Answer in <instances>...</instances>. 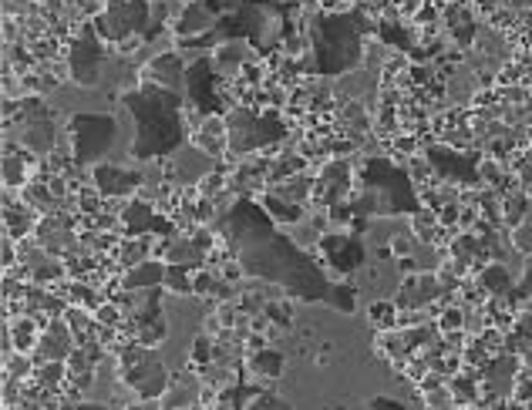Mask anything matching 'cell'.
I'll list each match as a JSON object with an SVG mask.
<instances>
[{
    "mask_svg": "<svg viewBox=\"0 0 532 410\" xmlns=\"http://www.w3.org/2000/svg\"><path fill=\"white\" fill-rule=\"evenodd\" d=\"M14 266V243H11V235H4V269H11Z\"/></svg>",
    "mask_w": 532,
    "mask_h": 410,
    "instance_id": "cell-44",
    "label": "cell"
},
{
    "mask_svg": "<svg viewBox=\"0 0 532 410\" xmlns=\"http://www.w3.org/2000/svg\"><path fill=\"white\" fill-rule=\"evenodd\" d=\"M71 135V158L74 168H95V165L108 155L118 135V122L112 115H99V111H78L68 122Z\"/></svg>",
    "mask_w": 532,
    "mask_h": 410,
    "instance_id": "cell-8",
    "label": "cell"
},
{
    "mask_svg": "<svg viewBox=\"0 0 532 410\" xmlns=\"http://www.w3.org/2000/svg\"><path fill=\"white\" fill-rule=\"evenodd\" d=\"M152 21V4L149 0H108V7L101 11L91 24H95V30H99L101 41L108 44H122L132 41L135 34H149V24Z\"/></svg>",
    "mask_w": 532,
    "mask_h": 410,
    "instance_id": "cell-9",
    "label": "cell"
},
{
    "mask_svg": "<svg viewBox=\"0 0 532 410\" xmlns=\"http://www.w3.org/2000/svg\"><path fill=\"white\" fill-rule=\"evenodd\" d=\"M357 209L365 216H415L418 195L408 172L398 168L391 158H367L361 168Z\"/></svg>",
    "mask_w": 532,
    "mask_h": 410,
    "instance_id": "cell-4",
    "label": "cell"
},
{
    "mask_svg": "<svg viewBox=\"0 0 532 410\" xmlns=\"http://www.w3.org/2000/svg\"><path fill=\"white\" fill-rule=\"evenodd\" d=\"M516 243H519V249H522V252H526V249H532V226H526V222L519 226Z\"/></svg>",
    "mask_w": 532,
    "mask_h": 410,
    "instance_id": "cell-42",
    "label": "cell"
},
{
    "mask_svg": "<svg viewBox=\"0 0 532 410\" xmlns=\"http://www.w3.org/2000/svg\"><path fill=\"white\" fill-rule=\"evenodd\" d=\"M462 327V313L459 310H445L442 313V329H459Z\"/></svg>",
    "mask_w": 532,
    "mask_h": 410,
    "instance_id": "cell-41",
    "label": "cell"
},
{
    "mask_svg": "<svg viewBox=\"0 0 532 410\" xmlns=\"http://www.w3.org/2000/svg\"><path fill=\"white\" fill-rule=\"evenodd\" d=\"M408 249H411V239H408V235L405 239H398V243H391V252L394 256H401V260L408 256Z\"/></svg>",
    "mask_w": 532,
    "mask_h": 410,
    "instance_id": "cell-45",
    "label": "cell"
},
{
    "mask_svg": "<svg viewBox=\"0 0 532 410\" xmlns=\"http://www.w3.org/2000/svg\"><path fill=\"white\" fill-rule=\"evenodd\" d=\"M219 41L246 38L256 51H270L287 41V11L273 0H243L236 14L219 17Z\"/></svg>",
    "mask_w": 532,
    "mask_h": 410,
    "instance_id": "cell-5",
    "label": "cell"
},
{
    "mask_svg": "<svg viewBox=\"0 0 532 410\" xmlns=\"http://www.w3.org/2000/svg\"><path fill=\"white\" fill-rule=\"evenodd\" d=\"M185 64L179 51H162V55H155L145 68L139 71V81H155L162 84V88H172V91H179L185 95Z\"/></svg>",
    "mask_w": 532,
    "mask_h": 410,
    "instance_id": "cell-18",
    "label": "cell"
},
{
    "mask_svg": "<svg viewBox=\"0 0 532 410\" xmlns=\"http://www.w3.org/2000/svg\"><path fill=\"white\" fill-rule=\"evenodd\" d=\"M438 279L434 276H418V279H408L405 286H401V293H398V300H394V306L398 310H418V306H425V303H432L434 296H438Z\"/></svg>",
    "mask_w": 532,
    "mask_h": 410,
    "instance_id": "cell-24",
    "label": "cell"
},
{
    "mask_svg": "<svg viewBox=\"0 0 532 410\" xmlns=\"http://www.w3.org/2000/svg\"><path fill=\"white\" fill-rule=\"evenodd\" d=\"M522 289H526V293H532V273H526V279H522Z\"/></svg>",
    "mask_w": 532,
    "mask_h": 410,
    "instance_id": "cell-48",
    "label": "cell"
},
{
    "mask_svg": "<svg viewBox=\"0 0 532 410\" xmlns=\"http://www.w3.org/2000/svg\"><path fill=\"white\" fill-rule=\"evenodd\" d=\"M219 28V17L212 14L206 4H185L183 11H179V17H176V34L179 38H202L206 30H216Z\"/></svg>",
    "mask_w": 532,
    "mask_h": 410,
    "instance_id": "cell-21",
    "label": "cell"
},
{
    "mask_svg": "<svg viewBox=\"0 0 532 410\" xmlns=\"http://www.w3.org/2000/svg\"><path fill=\"white\" fill-rule=\"evenodd\" d=\"M371 323L391 329L394 323H398V306H394V303H374V306H371Z\"/></svg>",
    "mask_w": 532,
    "mask_h": 410,
    "instance_id": "cell-35",
    "label": "cell"
},
{
    "mask_svg": "<svg viewBox=\"0 0 532 410\" xmlns=\"http://www.w3.org/2000/svg\"><path fill=\"white\" fill-rule=\"evenodd\" d=\"M266 313H270V320H277V323H283V327H290V306H283V303H270V306H266Z\"/></svg>",
    "mask_w": 532,
    "mask_h": 410,
    "instance_id": "cell-39",
    "label": "cell"
},
{
    "mask_svg": "<svg viewBox=\"0 0 532 410\" xmlns=\"http://www.w3.org/2000/svg\"><path fill=\"white\" fill-rule=\"evenodd\" d=\"M193 279H196V276H189V269H183V266H168L166 262V283H162V289L179 293V296H189V293H193Z\"/></svg>",
    "mask_w": 532,
    "mask_h": 410,
    "instance_id": "cell-33",
    "label": "cell"
},
{
    "mask_svg": "<svg viewBox=\"0 0 532 410\" xmlns=\"http://www.w3.org/2000/svg\"><path fill=\"white\" fill-rule=\"evenodd\" d=\"M212 68L219 71V74H236V71L246 68V61H250V44L243 41V38H233V41H219L212 47Z\"/></svg>",
    "mask_w": 532,
    "mask_h": 410,
    "instance_id": "cell-23",
    "label": "cell"
},
{
    "mask_svg": "<svg viewBox=\"0 0 532 410\" xmlns=\"http://www.w3.org/2000/svg\"><path fill=\"white\" fill-rule=\"evenodd\" d=\"M350 192V165L348 162H327L323 172L313 178V195H310V205H321V209H330V205L344 202V195Z\"/></svg>",
    "mask_w": 532,
    "mask_h": 410,
    "instance_id": "cell-15",
    "label": "cell"
},
{
    "mask_svg": "<svg viewBox=\"0 0 532 410\" xmlns=\"http://www.w3.org/2000/svg\"><path fill=\"white\" fill-rule=\"evenodd\" d=\"M74 346H78V340L71 333L68 320H51L30 356H34V363H64Z\"/></svg>",
    "mask_w": 532,
    "mask_h": 410,
    "instance_id": "cell-16",
    "label": "cell"
},
{
    "mask_svg": "<svg viewBox=\"0 0 532 410\" xmlns=\"http://www.w3.org/2000/svg\"><path fill=\"white\" fill-rule=\"evenodd\" d=\"M122 229H125V239H139V235H149L155 226V209L149 202H128L125 209H122Z\"/></svg>",
    "mask_w": 532,
    "mask_h": 410,
    "instance_id": "cell-25",
    "label": "cell"
},
{
    "mask_svg": "<svg viewBox=\"0 0 532 410\" xmlns=\"http://www.w3.org/2000/svg\"><path fill=\"white\" fill-rule=\"evenodd\" d=\"M28 185V168H24V155L7 141V151H4V189H24Z\"/></svg>",
    "mask_w": 532,
    "mask_h": 410,
    "instance_id": "cell-29",
    "label": "cell"
},
{
    "mask_svg": "<svg viewBox=\"0 0 532 410\" xmlns=\"http://www.w3.org/2000/svg\"><path fill=\"white\" fill-rule=\"evenodd\" d=\"M166 283V262L162 260H145L139 266L125 269L122 276V289L125 293H139V289H159Z\"/></svg>",
    "mask_w": 532,
    "mask_h": 410,
    "instance_id": "cell-22",
    "label": "cell"
},
{
    "mask_svg": "<svg viewBox=\"0 0 532 410\" xmlns=\"http://www.w3.org/2000/svg\"><path fill=\"white\" fill-rule=\"evenodd\" d=\"M246 363H250L253 373H256V377H263V380H277V377L283 373V367H287V360H283L280 350H270V346L253 350Z\"/></svg>",
    "mask_w": 532,
    "mask_h": 410,
    "instance_id": "cell-27",
    "label": "cell"
},
{
    "mask_svg": "<svg viewBox=\"0 0 532 410\" xmlns=\"http://www.w3.org/2000/svg\"><path fill=\"white\" fill-rule=\"evenodd\" d=\"M30 205H17L14 212V199H11V189H7V199H4V222H7V235L11 239H24V235L30 233V229H38V219H34V212H28Z\"/></svg>",
    "mask_w": 532,
    "mask_h": 410,
    "instance_id": "cell-26",
    "label": "cell"
},
{
    "mask_svg": "<svg viewBox=\"0 0 532 410\" xmlns=\"http://www.w3.org/2000/svg\"><path fill=\"white\" fill-rule=\"evenodd\" d=\"M210 360H212V340L210 337H199L196 350H193V363L199 367V363H210Z\"/></svg>",
    "mask_w": 532,
    "mask_h": 410,
    "instance_id": "cell-38",
    "label": "cell"
},
{
    "mask_svg": "<svg viewBox=\"0 0 532 410\" xmlns=\"http://www.w3.org/2000/svg\"><path fill=\"white\" fill-rule=\"evenodd\" d=\"M216 233L250 279H263L304 303H330L340 313H354V289L334 283L313 252L294 235L280 233L260 199L239 195L216 219Z\"/></svg>",
    "mask_w": 532,
    "mask_h": 410,
    "instance_id": "cell-1",
    "label": "cell"
},
{
    "mask_svg": "<svg viewBox=\"0 0 532 410\" xmlns=\"http://www.w3.org/2000/svg\"><path fill=\"white\" fill-rule=\"evenodd\" d=\"M212 410H294L280 394L250 387V383H229L223 394L216 397Z\"/></svg>",
    "mask_w": 532,
    "mask_h": 410,
    "instance_id": "cell-12",
    "label": "cell"
},
{
    "mask_svg": "<svg viewBox=\"0 0 532 410\" xmlns=\"http://www.w3.org/2000/svg\"><path fill=\"white\" fill-rule=\"evenodd\" d=\"M17 118L24 124L21 128V145L24 149H30L34 155H51L55 151V124H51V115H47L41 98L21 101Z\"/></svg>",
    "mask_w": 532,
    "mask_h": 410,
    "instance_id": "cell-11",
    "label": "cell"
},
{
    "mask_svg": "<svg viewBox=\"0 0 532 410\" xmlns=\"http://www.w3.org/2000/svg\"><path fill=\"white\" fill-rule=\"evenodd\" d=\"M266 212H270V219L277 222V226H296V222H304V205H294V202H283L280 195H273V192H263V199H260Z\"/></svg>",
    "mask_w": 532,
    "mask_h": 410,
    "instance_id": "cell-28",
    "label": "cell"
},
{
    "mask_svg": "<svg viewBox=\"0 0 532 410\" xmlns=\"http://www.w3.org/2000/svg\"><path fill=\"white\" fill-rule=\"evenodd\" d=\"M519 333L529 337V343H532V316H522V320H519Z\"/></svg>",
    "mask_w": 532,
    "mask_h": 410,
    "instance_id": "cell-46",
    "label": "cell"
},
{
    "mask_svg": "<svg viewBox=\"0 0 532 410\" xmlns=\"http://www.w3.org/2000/svg\"><path fill=\"white\" fill-rule=\"evenodd\" d=\"M310 55L321 74H344L365 57V21L361 14H321L310 24Z\"/></svg>",
    "mask_w": 532,
    "mask_h": 410,
    "instance_id": "cell-3",
    "label": "cell"
},
{
    "mask_svg": "<svg viewBox=\"0 0 532 410\" xmlns=\"http://www.w3.org/2000/svg\"><path fill=\"white\" fill-rule=\"evenodd\" d=\"M216 78H219V71L212 68V57H199L193 61V68L185 71V98L196 108L199 118L216 115Z\"/></svg>",
    "mask_w": 532,
    "mask_h": 410,
    "instance_id": "cell-13",
    "label": "cell"
},
{
    "mask_svg": "<svg viewBox=\"0 0 532 410\" xmlns=\"http://www.w3.org/2000/svg\"><path fill=\"white\" fill-rule=\"evenodd\" d=\"M149 249H152V239L149 235H139V239H125L122 249H118V256H122V266H139V262L149 260Z\"/></svg>",
    "mask_w": 532,
    "mask_h": 410,
    "instance_id": "cell-31",
    "label": "cell"
},
{
    "mask_svg": "<svg viewBox=\"0 0 532 410\" xmlns=\"http://www.w3.org/2000/svg\"><path fill=\"white\" fill-rule=\"evenodd\" d=\"M91 185L105 199H125V195L142 189V175L132 172V168H118V165H95L91 168Z\"/></svg>",
    "mask_w": 532,
    "mask_h": 410,
    "instance_id": "cell-17",
    "label": "cell"
},
{
    "mask_svg": "<svg viewBox=\"0 0 532 410\" xmlns=\"http://www.w3.org/2000/svg\"><path fill=\"white\" fill-rule=\"evenodd\" d=\"M95 320L99 323H105V327H125V316H122V310L115 306V303H101L99 310H95Z\"/></svg>",
    "mask_w": 532,
    "mask_h": 410,
    "instance_id": "cell-36",
    "label": "cell"
},
{
    "mask_svg": "<svg viewBox=\"0 0 532 410\" xmlns=\"http://www.w3.org/2000/svg\"><path fill=\"white\" fill-rule=\"evenodd\" d=\"M99 356H101V343L99 340L78 343V346L71 350V356L64 360V363H68V383L74 387V390H84V387L91 383Z\"/></svg>",
    "mask_w": 532,
    "mask_h": 410,
    "instance_id": "cell-20",
    "label": "cell"
},
{
    "mask_svg": "<svg viewBox=\"0 0 532 410\" xmlns=\"http://www.w3.org/2000/svg\"><path fill=\"white\" fill-rule=\"evenodd\" d=\"M428 162H432L434 172H442V175L451 178V182H459V185H472V182H478L476 158H468V155H462V151H451V149L434 145V149H428Z\"/></svg>",
    "mask_w": 532,
    "mask_h": 410,
    "instance_id": "cell-19",
    "label": "cell"
},
{
    "mask_svg": "<svg viewBox=\"0 0 532 410\" xmlns=\"http://www.w3.org/2000/svg\"><path fill=\"white\" fill-rule=\"evenodd\" d=\"M482 286L489 289V293H509L512 289V279L505 273L502 266H489L485 273H482Z\"/></svg>",
    "mask_w": 532,
    "mask_h": 410,
    "instance_id": "cell-34",
    "label": "cell"
},
{
    "mask_svg": "<svg viewBox=\"0 0 532 410\" xmlns=\"http://www.w3.org/2000/svg\"><path fill=\"white\" fill-rule=\"evenodd\" d=\"M118 101L125 105V111L135 122L132 158L152 162V158L179 151V145L189 138V124H185L183 115L185 95H179V91L162 88L155 81H135L122 91Z\"/></svg>",
    "mask_w": 532,
    "mask_h": 410,
    "instance_id": "cell-2",
    "label": "cell"
},
{
    "mask_svg": "<svg viewBox=\"0 0 532 410\" xmlns=\"http://www.w3.org/2000/svg\"><path fill=\"white\" fill-rule=\"evenodd\" d=\"M118 380L145 404L149 400H162L166 390L172 387L166 363L152 354V346H142L135 340L118 350Z\"/></svg>",
    "mask_w": 532,
    "mask_h": 410,
    "instance_id": "cell-6",
    "label": "cell"
},
{
    "mask_svg": "<svg viewBox=\"0 0 532 410\" xmlns=\"http://www.w3.org/2000/svg\"><path fill=\"white\" fill-rule=\"evenodd\" d=\"M321 266H330L337 273H350V269H357L361 262H365V246L348 233V229H340V233H323L321 243Z\"/></svg>",
    "mask_w": 532,
    "mask_h": 410,
    "instance_id": "cell-14",
    "label": "cell"
},
{
    "mask_svg": "<svg viewBox=\"0 0 532 410\" xmlns=\"http://www.w3.org/2000/svg\"><path fill=\"white\" fill-rule=\"evenodd\" d=\"M101 68H105V47L99 41L95 24H84L78 38H71L68 47V74L71 81L82 88H95L101 81Z\"/></svg>",
    "mask_w": 532,
    "mask_h": 410,
    "instance_id": "cell-10",
    "label": "cell"
},
{
    "mask_svg": "<svg viewBox=\"0 0 532 410\" xmlns=\"http://www.w3.org/2000/svg\"><path fill=\"white\" fill-rule=\"evenodd\" d=\"M287 135V124L273 115L253 108H233L226 115V141H229V155H256L260 149H273L280 138Z\"/></svg>",
    "mask_w": 532,
    "mask_h": 410,
    "instance_id": "cell-7",
    "label": "cell"
},
{
    "mask_svg": "<svg viewBox=\"0 0 532 410\" xmlns=\"http://www.w3.org/2000/svg\"><path fill=\"white\" fill-rule=\"evenodd\" d=\"M128 410H149V407H145V400H142V407H128Z\"/></svg>",
    "mask_w": 532,
    "mask_h": 410,
    "instance_id": "cell-49",
    "label": "cell"
},
{
    "mask_svg": "<svg viewBox=\"0 0 532 410\" xmlns=\"http://www.w3.org/2000/svg\"><path fill=\"white\" fill-rule=\"evenodd\" d=\"M371 410H408V407L398 404V400H391V397H374V400H371Z\"/></svg>",
    "mask_w": 532,
    "mask_h": 410,
    "instance_id": "cell-40",
    "label": "cell"
},
{
    "mask_svg": "<svg viewBox=\"0 0 532 410\" xmlns=\"http://www.w3.org/2000/svg\"><path fill=\"white\" fill-rule=\"evenodd\" d=\"M516 400H532V377H519V383H516Z\"/></svg>",
    "mask_w": 532,
    "mask_h": 410,
    "instance_id": "cell-43",
    "label": "cell"
},
{
    "mask_svg": "<svg viewBox=\"0 0 532 410\" xmlns=\"http://www.w3.org/2000/svg\"><path fill=\"white\" fill-rule=\"evenodd\" d=\"M223 189H229V185H226V178L219 175V172H210V175L199 182V192H202V199H212L216 192H223Z\"/></svg>",
    "mask_w": 532,
    "mask_h": 410,
    "instance_id": "cell-37",
    "label": "cell"
},
{
    "mask_svg": "<svg viewBox=\"0 0 532 410\" xmlns=\"http://www.w3.org/2000/svg\"><path fill=\"white\" fill-rule=\"evenodd\" d=\"M304 168H307V158H304V155H280V158L273 162V168H270V182L280 185V182H287V178L300 175Z\"/></svg>",
    "mask_w": 532,
    "mask_h": 410,
    "instance_id": "cell-30",
    "label": "cell"
},
{
    "mask_svg": "<svg viewBox=\"0 0 532 410\" xmlns=\"http://www.w3.org/2000/svg\"><path fill=\"white\" fill-rule=\"evenodd\" d=\"M34 380L41 390H55L61 380H68V363H34Z\"/></svg>",
    "mask_w": 532,
    "mask_h": 410,
    "instance_id": "cell-32",
    "label": "cell"
},
{
    "mask_svg": "<svg viewBox=\"0 0 532 410\" xmlns=\"http://www.w3.org/2000/svg\"><path fill=\"white\" fill-rule=\"evenodd\" d=\"M71 410H108V407H101V404H74Z\"/></svg>",
    "mask_w": 532,
    "mask_h": 410,
    "instance_id": "cell-47",
    "label": "cell"
}]
</instances>
